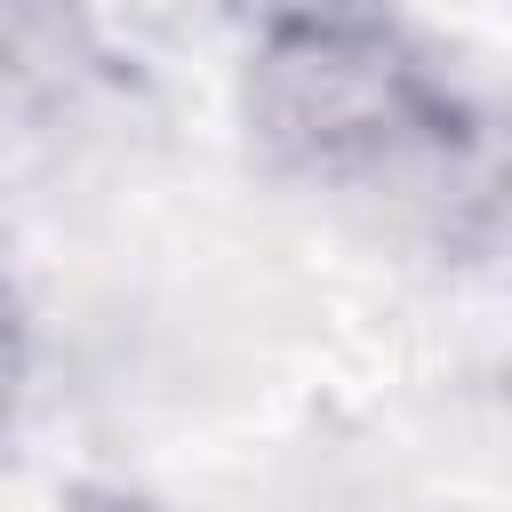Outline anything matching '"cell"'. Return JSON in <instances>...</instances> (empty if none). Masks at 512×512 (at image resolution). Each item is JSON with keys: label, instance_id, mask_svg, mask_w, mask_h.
<instances>
[{"label": "cell", "instance_id": "cell-4", "mask_svg": "<svg viewBox=\"0 0 512 512\" xmlns=\"http://www.w3.org/2000/svg\"><path fill=\"white\" fill-rule=\"evenodd\" d=\"M256 32H280V24H304V16H336V8H368V0H232Z\"/></svg>", "mask_w": 512, "mask_h": 512}, {"label": "cell", "instance_id": "cell-2", "mask_svg": "<svg viewBox=\"0 0 512 512\" xmlns=\"http://www.w3.org/2000/svg\"><path fill=\"white\" fill-rule=\"evenodd\" d=\"M24 384H32V320H24L16 288L0 280V448H8L16 416H24Z\"/></svg>", "mask_w": 512, "mask_h": 512}, {"label": "cell", "instance_id": "cell-1", "mask_svg": "<svg viewBox=\"0 0 512 512\" xmlns=\"http://www.w3.org/2000/svg\"><path fill=\"white\" fill-rule=\"evenodd\" d=\"M248 112L272 160L312 184H400L456 168L480 144L456 80L384 8H336L264 32Z\"/></svg>", "mask_w": 512, "mask_h": 512}, {"label": "cell", "instance_id": "cell-3", "mask_svg": "<svg viewBox=\"0 0 512 512\" xmlns=\"http://www.w3.org/2000/svg\"><path fill=\"white\" fill-rule=\"evenodd\" d=\"M40 72V0H0V80Z\"/></svg>", "mask_w": 512, "mask_h": 512}]
</instances>
